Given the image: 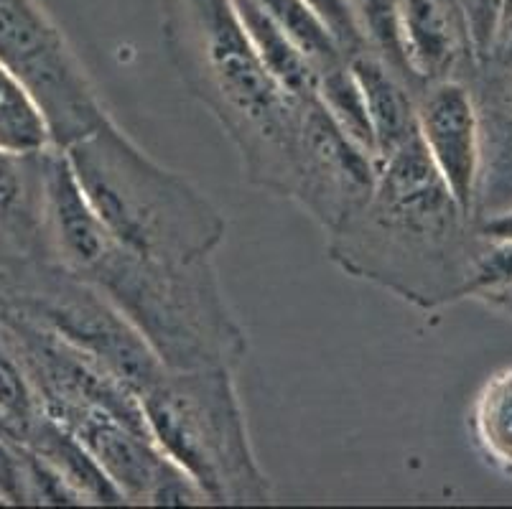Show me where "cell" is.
Returning <instances> with one entry per match:
<instances>
[{"label":"cell","instance_id":"obj_20","mask_svg":"<svg viewBox=\"0 0 512 509\" xmlns=\"http://www.w3.org/2000/svg\"><path fill=\"white\" fill-rule=\"evenodd\" d=\"M352 8L357 13L367 46L411 82L406 62H403V49H400V0H352Z\"/></svg>","mask_w":512,"mask_h":509},{"label":"cell","instance_id":"obj_18","mask_svg":"<svg viewBox=\"0 0 512 509\" xmlns=\"http://www.w3.org/2000/svg\"><path fill=\"white\" fill-rule=\"evenodd\" d=\"M253 3L263 8L301 46L316 72L347 62V56L339 49L334 36L329 34V28L316 18V13L306 6L304 0H253Z\"/></svg>","mask_w":512,"mask_h":509},{"label":"cell","instance_id":"obj_29","mask_svg":"<svg viewBox=\"0 0 512 509\" xmlns=\"http://www.w3.org/2000/svg\"><path fill=\"white\" fill-rule=\"evenodd\" d=\"M505 296H512V288H510V291H505V293H500V296H495V298H505Z\"/></svg>","mask_w":512,"mask_h":509},{"label":"cell","instance_id":"obj_28","mask_svg":"<svg viewBox=\"0 0 512 509\" xmlns=\"http://www.w3.org/2000/svg\"><path fill=\"white\" fill-rule=\"evenodd\" d=\"M507 18H512V0H505V8H502V23H505Z\"/></svg>","mask_w":512,"mask_h":509},{"label":"cell","instance_id":"obj_2","mask_svg":"<svg viewBox=\"0 0 512 509\" xmlns=\"http://www.w3.org/2000/svg\"><path fill=\"white\" fill-rule=\"evenodd\" d=\"M164 41L186 90L235 146L245 179L291 199L306 102L291 100L263 67L235 3L164 0Z\"/></svg>","mask_w":512,"mask_h":509},{"label":"cell","instance_id":"obj_4","mask_svg":"<svg viewBox=\"0 0 512 509\" xmlns=\"http://www.w3.org/2000/svg\"><path fill=\"white\" fill-rule=\"evenodd\" d=\"M469 219L416 133L377 161L372 194L329 232V258L416 306H439L431 283L439 252Z\"/></svg>","mask_w":512,"mask_h":509},{"label":"cell","instance_id":"obj_19","mask_svg":"<svg viewBox=\"0 0 512 509\" xmlns=\"http://www.w3.org/2000/svg\"><path fill=\"white\" fill-rule=\"evenodd\" d=\"M0 415L11 423L21 441L41 415L34 382L8 339H0Z\"/></svg>","mask_w":512,"mask_h":509},{"label":"cell","instance_id":"obj_8","mask_svg":"<svg viewBox=\"0 0 512 509\" xmlns=\"http://www.w3.org/2000/svg\"><path fill=\"white\" fill-rule=\"evenodd\" d=\"M375 176V158L334 128L316 97L306 102L293 158V202L329 235L367 202Z\"/></svg>","mask_w":512,"mask_h":509},{"label":"cell","instance_id":"obj_21","mask_svg":"<svg viewBox=\"0 0 512 509\" xmlns=\"http://www.w3.org/2000/svg\"><path fill=\"white\" fill-rule=\"evenodd\" d=\"M490 242L469 268L462 298H495L512 288V242Z\"/></svg>","mask_w":512,"mask_h":509},{"label":"cell","instance_id":"obj_12","mask_svg":"<svg viewBox=\"0 0 512 509\" xmlns=\"http://www.w3.org/2000/svg\"><path fill=\"white\" fill-rule=\"evenodd\" d=\"M21 443L62 474L85 504H128L90 451L49 415L41 413Z\"/></svg>","mask_w":512,"mask_h":509},{"label":"cell","instance_id":"obj_6","mask_svg":"<svg viewBox=\"0 0 512 509\" xmlns=\"http://www.w3.org/2000/svg\"><path fill=\"white\" fill-rule=\"evenodd\" d=\"M0 62L39 102L57 148L113 118L62 28L39 0H0Z\"/></svg>","mask_w":512,"mask_h":509},{"label":"cell","instance_id":"obj_23","mask_svg":"<svg viewBox=\"0 0 512 509\" xmlns=\"http://www.w3.org/2000/svg\"><path fill=\"white\" fill-rule=\"evenodd\" d=\"M304 3L329 28V34L334 36L344 56H352L357 51L367 49V39L362 34L360 21H357L352 0H304Z\"/></svg>","mask_w":512,"mask_h":509},{"label":"cell","instance_id":"obj_3","mask_svg":"<svg viewBox=\"0 0 512 509\" xmlns=\"http://www.w3.org/2000/svg\"><path fill=\"white\" fill-rule=\"evenodd\" d=\"M79 189L107 230L164 263L212 260L227 219L184 174L158 163L113 118L62 148Z\"/></svg>","mask_w":512,"mask_h":509},{"label":"cell","instance_id":"obj_25","mask_svg":"<svg viewBox=\"0 0 512 509\" xmlns=\"http://www.w3.org/2000/svg\"><path fill=\"white\" fill-rule=\"evenodd\" d=\"M479 235L492 242H512V209L497 212L479 224Z\"/></svg>","mask_w":512,"mask_h":509},{"label":"cell","instance_id":"obj_10","mask_svg":"<svg viewBox=\"0 0 512 509\" xmlns=\"http://www.w3.org/2000/svg\"><path fill=\"white\" fill-rule=\"evenodd\" d=\"M400 49L418 90L454 77L467 56L474 59L462 6L456 0H400Z\"/></svg>","mask_w":512,"mask_h":509},{"label":"cell","instance_id":"obj_26","mask_svg":"<svg viewBox=\"0 0 512 509\" xmlns=\"http://www.w3.org/2000/svg\"><path fill=\"white\" fill-rule=\"evenodd\" d=\"M492 59H497L505 69H512V18H507V21L502 23L495 51H492Z\"/></svg>","mask_w":512,"mask_h":509},{"label":"cell","instance_id":"obj_17","mask_svg":"<svg viewBox=\"0 0 512 509\" xmlns=\"http://www.w3.org/2000/svg\"><path fill=\"white\" fill-rule=\"evenodd\" d=\"M316 102H319L321 110L327 112V118L334 123V128H337L349 143H355L357 148L370 153L377 161L375 133H372L365 97H362L360 82H357V77L352 74L347 62L319 72Z\"/></svg>","mask_w":512,"mask_h":509},{"label":"cell","instance_id":"obj_16","mask_svg":"<svg viewBox=\"0 0 512 509\" xmlns=\"http://www.w3.org/2000/svg\"><path fill=\"white\" fill-rule=\"evenodd\" d=\"M51 146L44 110L29 87L0 62V151L34 156Z\"/></svg>","mask_w":512,"mask_h":509},{"label":"cell","instance_id":"obj_15","mask_svg":"<svg viewBox=\"0 0 512 509\" xmlns=\"http://www.w3.org/2000/svg\"><path fill=\"white\" fill-rule=\"evenodd\" d=\"M469 426L479 456L512 479V367L495 372L479 387Z\"/></svg>","mask_w":512,"mask_h":509},{"label":"cell","instance_id":"obj_11","mask_svg":"<svg viewBox=\"0 0 512 509\" xmlns=\"http://www.w3.org/2000/svg\"><path fill=\"white\" fill-rule=\"evenodd\" d=\"M352 74L360 82L375 133L377 161L406 143L416 133V87L398 69L390 67L383 56L367 46L347 56Z\"/></svg>","mask_w":512,"mask_h":509},{"label":"cell","instance_id":"obj_9","mask_svg":"<svg viewBox=\"0 0 512 509\" xmlns=\"http://www.w3.org/2000/svg\"><path fill=\"white\" fill-rule=\"evenodd\" d=\"M416 128L451 199L464 214L477 207L482 179V118L462 79H436L416 92Z\"/></svg>","mask_w":512,"mask_h":509},{"label":"cell","instance_id":"obj_5","mask_svg":"<svg viewBox=\"0 0 512 509\" xmlns=\"http://www.w3.org/2000/svg\"><path fill=\"white\" fill-rule=\"evenodd\" d=\"M151 441L209 504H268L271 479L255 456L235 370H166L141 395Z\"/></svg>","mask_w":512,"mask_h":509},{"label":"cell","instance_id":"obj_30","mask_svg":"<svg viewBox=\"0 0 512 509\" xmlns=\"http://www.w3.org/2000/svg\"><path fill=\"white\" fill-rule=\"evenodd\" d=\"M0 504H6V499H3V497H0Z\"/></svg>","mask_w":512,"mask_h":509},{"label":"cell","instance_id":"obj_13","mask_svg":"<svg viewBox=\"0 0 512 509\" xmlns=\"http://www.w3.org/2000/svg\"><path fill=\"white\" fill-rule=\"evenodd\" d=\"M232 3L248 31L255 54L260 56V62L271 72V77L281 84V90L296 102L314 100L319 72L309 62V56L301 51V46L263 8L255 6L253 0H232Z\"/></svg>","mask_w":512,"mask_h":509},{"label":"cell","instance_id":"obj_31","mask_svg":"<svg viewBox=\"0 0 512 509\" xmlns=\"http://www.w3.org/2000/svg\"><path fill=\"white\" fill-rule=\"evenodd\" d=\"M510 105H512V90H510Z\"/></svg>","mask_w":512,"mask_h":509},{"label":"cell","instance_id":"obj_22","mask_svg":"<svg viewBox=\"0 0 512 509\" xmlns=\"http://www.w3.org/2000/svg\"><path fill=\"white\" fill-rule=\"evenodd\" d=\"M462 6L464 21L469 28V44L472 56L479 67L492 62L497 36L502 26V8L505 0H456Z\"/></svg>","mask_w":512,"mask_h":509},{"label":"cell","instance_id":"obj_24","mask_svg":"<svg viewBox=\"0 0 512 509\" xmlns=\"http://www.w3.org/2000/svg\"><path fill=\"white\" fill-rule=\"evenodd\" d=\"M0 497L6 504H26L21 443L0 436Z\"/></svg>","mask_w":512,"mask_h":509},{"label":"cell","instance_id":"obj_14","mask_svg":"<svg viewBox=\"0 0 512 509\" xmlns=\"http://www.w3.org/2000/svg\"><path fill=\"white\" fill-rule=\"evenodd\" d=\"M41 153L0 151V230L11 232L23 247L39 242L46 250Z\"/></svg>","mask_w":512,"mask_h":509},{"label":"cell","instance_id":"obj_27","mask_svg":"<svg viewBox=\"0 0 512 509\" xmlns=\"http://www.w3.org/2000/svg\"><path fill=\"white\" fill-rule=\"evenodd\" d=\"M0 436H6V438H11V441L21 443V438H18V433L13 431V426H11V423H8L6 418H3V415H0Z\"/></svg>","mask_w":512,"mask_h":509},{"label":"cell","instance_id":"obj_1","mask_svg":"<svg viewBox=\"0 0 512 509\" xmlns=\"http://www.w3.org/2000/svg\"><path fill=\"white\" fill-rule=\"evenodd\" d=\"M44 235L51 263L97 288L166 370H237L248 357V331L232 314L212 260L164 263L115 240L64 156L44 166Z\"/></svg>","mask_w":512,"mask_h":509},{"label":"cell","instance_id":"obj_7","mask_svg":"<svg viewBox=\"0 0 512 509\" xmlns=\"http://www.w3.org/2000/svg\"><path fill=\"white\" fill-rule=\"evenodd\" d=\"M26 314L51 329L69 347L100 362L123 385L143 392L166 375V364L138 329L97 288L51 263L49 286L31 301Z\"/></svg>","mask_w":512,"mask_h":509}]
</instances>
